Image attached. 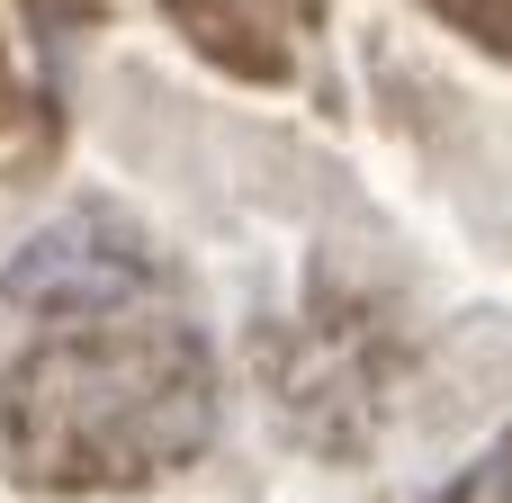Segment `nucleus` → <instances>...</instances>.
Segmentation results:
<instances>
[{
	"label": "nucleus",
	"mask_w": 512,
	"mask_h": 503,
	"mask_svg": "<svg viewBox=\"0 0 512 503\" xmlns=\"http://www.w3.org/2000/svg\"><path fill=\"white\" fill-rule=\"evenodd\" d=\"M216 432L207 333L162 252L63 216L0 261V468L36 495H135Z\"/></svg>",
	"instance_id": "nucleus-1"
},
{
	"label": "nucleus",
	"mask_w": 512,
	"mask_h": 503,
	"mask_svg": "<svg viewBox=\"0 0 512 503\" xmlns=\"http://www.w3.org/2000/svg\"><path fill=\"white\" fill-rule=\"evenodd\" d=\"M432 503H512V441H495L477 468H459V477H450Z\"/></svg>",
	"instance_id": "nucleus-2"
}]
</instances>
